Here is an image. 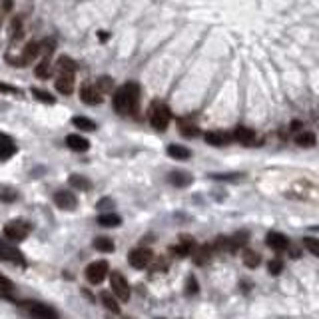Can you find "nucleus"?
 Masks as SVG:
<instances>
[{"instance_id":"1","label":"nucleus","mask_w":319,"mask_h":319,"mask_svg":"<svg viewBox=\"0 0 319 319\" xmlns=\"http://www.w3.org/2000/svg\"><path fill=\"white\" fill-rule=\"evenodd\" d=\"M138 102H140V88H138V84H134V82L124 84L122 88L116 90L114 100H112L114 110L118 112V114H130V112H134L136 106H138Z\"/></svg>"},{"instance_id":"2","label":"nucleus","mask_w":319,"mask_h":319,"mask_svg":"<svg viewBox=\"0 0 319 319\" xmlns=\"http://www.w3.org/2000/svg\"><path fill=\"white\" fill-rule=\"evenodd\" d=\"M30 231H32V227H30V223H28V221H24V220H12V221H8L4 225L2 234H4V238L12 240V242H22V240L28 238V234H30Z\"/></svg>"},{"instance_id":"3","label":"nucleus","mask_w":319,"mask_h":319,"mask_svg":"<svg viewBox=\"0 0 319 319\" xmlns=\"http://www.w3.org/2000/svg\"><path fill=\"white\" fill-rule=\"evenodd\" d=\"M170 118H172V114H170V108L162 102H156L152 106V114H150V124L158 130V132H164L170 124Z\"/></svg>"},{"instance_id":"4","label":"nucleus","mask_w":319,"mask_h":319,"mask_svg":"<svg viewBox=\"0 0 319 319\" xmlns=\"http://www.w3.org/2000/svg\"><path fill=\"white\" fill-rule=\"evenodd\" d=\"M110 285H112V292L116 294V297L122 299V301H128L130 299V285L126 281V277L118 271H112L110 273Z\"/></svg>"},{"instance_id":"5","label":"nucleus","mask_w":319,"mask_h":319,"mask_svg":"<svg viewBox=\"0 0 319 319\" xmlns=\"http://www.w3.org/2000/svg\"><path fill=\"white\" fill-rule=\"evenodd\" d=\"M152 257H154V253H152L150 249H146V247H138V249H132V251H130L128 262H130L132 268H136V270H144V268H148V264L152 262Z\"/></svg>"},{"instance_id":"6","label":"nucleus","mask_w":319,"mask_h":319,"mask_svg":"<svg viewBox=\"0 0 319 319\" xmlns=\"http://www.w3.org/2000/svg\"><path fill=\"white\" fill-rule=\"evenodd\" d=\"M106 275H108V264L106 262H94L86 268V277H88V281L94 285L102 283Z\"/></svg>"},{"instance_id":"7","label":"nucleus","mask_w":319,"mask_h":319,"mask_svg":"<svg viewBox=\"0 0 319 319\" xmlns=\"http://www.w3.org/2000/svg\"><path fill=\"white\" fill-rule=\"evenodd\" d=\"M54 201H56V206L60 210H68V212L76 210V206H78V197L72 192H66V190L56 192L54 194Z\"/></svg>"},{"instance_id":"8","label":"nucleus","mask_w":319,"mask_h":319,"mask_svg":"<svg viewBox=\"0 0 319 319\" xmlns=\"http://www.w3.org/2000/svg\"><path fill=\"white\" fill-rule=\"evenodd\" d=\"M40 52H42L40 50V42H28L26 48H24V54L18 58V60H14V66H28V64H32Z\"/></svg>"},{"instance_id":"9","label":"nucleus","mask_w":319,"mask_h":319,"mask_svg":"<svg viewBox=\"0 0 319 319\" xmlns=\"http://www.w3.org/2000/svg\"><path fill=\"white\" fill-rule=\"evenodd\" d=\"M0 259H2V262H10V264H24L22 253L4 242H0Z\"/></svg>"},{"instance_id":"10","label":"nucleus","mask_w":319,"mask_h":319,"mask_svg":"<svg viewBox=\"0 0 319 319\" xmlns=\"http://www.w3.org/2000/svg\"><path fill=\"white\" fill-rule=\"evenodd\" d=\"M26 311L30 313L32 317H40V319H54V317H58V313L52 307L42 305V303H26Z\"/></svg>"},{"instance_id":"11","label":"nucleus","mask_w":319,"mask_h":319,"mask_svg":"<svg viewBox=\"0 0 319 319\" xmlns=\"http://www.w3.org/2000/svg\"><path fill=\"white\" fill-rule=\"evenodd\" d=\"M80 100L88 106H98L102 102V92L96 88V86H84L80 90Z\"/></svg>"},{"instance_id":"12","label":"nucleus","mask_w":319,"mask_h":319,"mask_svg":"<svg viewBox=\"0 0 319 319\" xmlns=\"http://www.w3.org/2000/svg\"><path fill=\"white\" fill-rule=\"evenodd\" d=\"M192 259L196 266H206L210 259H212V245H199V247H194L192 251Z\"/></svg>"},{"instance_id":"13","label":"nucleus","mask_w":319,"mask_h":319,"mask_svg":"<svg viewBox=\"0 0 319 319\" xmlns=\"http://www.w3.org/2000/svg\"><path fill=\"white\" fill-rule=\"evenodd\" d=\"M268 245L271 249H275V251H283V249L289 247V240L283 234H279V231H270L268 234Z\"/></svg>"},{"instance_id":"14","label":"nucleus","mask_w":319,"mask_h":319,"mask_svg":"<svg viewBox=\"0 0 319 319\" xmlns=\"http://www.w3.org/2000/svg\"><path fill=\"white\" fill-rule=\"evenodd\" d=\"M66 146L74 152H86L90 148V142L78 134H70V136H66Z\"/></svg>"},{"instance_id":"15","label":"nucleus","mask_w":319,"mask_h":319,"mask_svg":"<svg viewBox=\"0 0 319 319\" xmlns=\"http://www.w3.org/2000/svg\"><path fill=\"white\" fill-rule=\"evenodd\" d=\"M194 238L192 236H182L180 238V244L178 245H173L172 247V251L176 253V255H180V257H184V255H192V251H194Z\"/></svg>"},{"instance_id":"16","label":"nucleus","mask_w":319,"mask_h":319,"mask_svg":"<svg viewBox=\"0 0 319 319\" xmlns=\"http://www.w3.org/2000/svg\"><path fill=\"white\" fill-rule=\"evenodd\" d=\"M56 90L60 94H72L74 92V76L72 74H60L56 80Z\"/></svg>"},{"instance_id":"17","label":"nucleus","mask_w":319,"mask_h":319,"mask_svg":"<svg viewBox=\"0 0 319 319\" xmlns=\"http://www.w3.org/2000/svg\"><path fill=\"white\" fill-rule=\"evenodd\" d=\"M204 140L210 144V146H225L229 136L223 134V132H206L204 134Z\"/></svg>"},{"instance_id":"18","label":"nucleus","mask_w":319,"mask_h":319,"mask_svg":"<svg viewBox=\"0 0 319 319\" xmlns=\"http://www.w3.org/2000/svg\"><path fill=\"white\" fill-rule=\"evenodd\" d=\"M170 182L176 186V188H186L192 184V176L186 172H172L170 173Z\"/></svg>"},{"instance_id":"19","label":"nucleus","mask_w":319,"mask_h":319,"mask_svg":"<svg viewBox=\"0 0 319 319\" xmlns=\"http://www.w3.org/2000/svg\"><path fill=\"white\" fill-rule=\"evenodd\" d=\"M231 138L234 140H238L240 144H247L253 140V130H249V128H245V126H238L236 130H234V134H231Z\"/></svg>"},{"instance_id":"20","label":"nucleus","mask_w":319,"mask_h":319,"mask_svg":"<svg viewBox=\"0 0 319 319\" xmlns=\"http://www.w3.org/2000/svg\"><path fill=\"white\" fill-rule=\"evenodd\" d=\"M68 184H70L74 190H82V192H88V190L92 188V182H90L88 178L80 176V173H74V176H70Z\"/></svg>"},{"instance_id":"21","label":"nucleus","mask_w":319,"mask_h":319,"mask_svg":"<svg viewBox=\"0 0 319 319\" xmlns=\"http://www.w3.org/2000/svg\"><path fill=\"white\" fill-rule=\"evenodd\" d=\"M168 156H172L173 160H188L192 158V152L184 146H178V144H172V146H168Z\"/></svg>"},{"instance_id":"22","label":"nucleus","mask_w":319,"mask_h":319,"mask_svg":"<svg viewBox=\"0 0 319 319\" xmlns=\"http://www.w3.org/2000/svg\"><path fill=\"white\" fill-rule=\"evenodd\" d=\"M76 62L72 60V58L68 56H60L58 58V70H60V74H74L76 72Z\"/></svg>"},{"instance_id":"23","label":"nucleus","mask_w":319,"mask_h":319,"mask_svg":"<svg viewBox=\"0 0 319 319\" xmlns=\"http://www.w3.org/2000/svg\"><path fill=\"white\" fill-rule=\"evenodd\" d=\"M315 142H317V138L313 132H301L295 136V144L301 148H311V146H315Z\"/></svg>"},{"instance_id":"24","label":"nucleus","mask_w":319,"mask_h":319,"mask_svg":"<svg viewBox=\"0 0 319 319\" xmlns=\"http://www.w3.org/2000/svg\"><path fill=\"white\" fill-rule=\"evenodd\" d=\"M96 221H98L100 225H104V227H116V225L122 223V218L116 216V214H100Z\"/></svg>"},{"instance_id":"25","label":"nucleus","mask_w":319,"mask_h":319,"mask_svg":"<svg viewBox=\"0 0 319 319\" xmlns=\"http://www.w3.org/2000/svg\"><path fill=\"white\" fill-rule=\"evenodd\" d=\"M16 154V146L12 140H0V160H8Z\"/></svg>"},{"instance_id":"26","label":"nucleus","mask_w":319,"mask_h":319,"mask_svg":"<svg viewBox=\"0 0 319 319\" xmlns=\"http://www.w3.org/2000/svg\"><path fill=\"white\" fill-rule=\"evenodd\" d=\"M247 238H249V234L247 231H238V234H234L229 238V251H236V249H240L245 242H247Z\"/></svg>"},{"instance_id":"27","label":"nucleus","mask_w":319,"mask_h":319,"mask_svg":"<svg viewBox=\"0 0 319 319\" xmlns=\"http://www.w3.org/2000/svg\"><path fill=\"white\" fill-rule=\"evenodd\" d=\"M178 128H180V134L186 136V138H196V136L199 134L197 126L192 124V122H188V120H180V122H178Z\"/></svg>"},{"instance_id":"28","label":"nucleus","mask_w":319,"mask_h":319,"mask_svg":"<svg viewBox=\"0 0 319 319\" xmlns=\"http://www.w3.org/2000/svg\"><path fill=\"white\" fill-rule=\"evenodd\" d=\"M100 299H102V303H104V307H106L108 311H112V313H120V305L116 303V299H114L112 294L102 292V294H100Z\"/></svg>"},{"instance_id":"29","label":"nucleus","mask_w":319,"mask_h":319,"mask_svg":"<svg viewBox=\"0 0 319 319\" xmlns=\"http://www.w3.org/2000/svg\"><path fill=\"white\" fill-rule=\"evenodd\" d=\"M18 199V194L14 188L10 186H0V201H4V204H12V201Z\"/></svg>"},{"instance_id":"30","label":"nucleus","mask_w":319,"mask_h":319,"mask_svg":"<svg viewBox=\"0 0 319 319\" xmlns=\"http://www.w3.org/2000/svg\"><path fill=\"white\" fill-rule=\"evenodd\" d=\"M72 124L84 132H94L96 130V124L90 120V118H84V116H76V118L72 120Z\"/></svg>"},{"instance_id":"31","label":"nucleus","mask_w":319,"mask_h":319,"mask_svg":"<svg viewBox=\"0 0 319 319\" xmlns=\"http://www.w3.org/2000/svg\"><path fill=\"white\" fill-rule=\"evenodd\" d=\"M94 247H96L98 251L110 253V251H114V242H112L110 238H96V240H94Z\"/></svg>"},{"instance_id":"32","label":"nucleus","mask_w":319,"mask_h":319,"mask_svg":"<svg viewBox=\"0 0 319 319\" xmlns=\"http://www.w3.org/2000/svg\"><path fill=\"white\" fill-rule=\"evenodd\" d=\"M259 262H262V257H259L255 251H251V249H245V251H244V264H245L247 268H257Z\"/></svg>"},{"instance_id":"33","label":"nucleus","mask_w":319,"mask_h":319,"mask_svg":"<svg viewBox=\"0 0 319 319\" xmlns=\"http://www.w3.org/2000/svg\"><path fill=\"white\" fill-rule=\"evenodd\" d=\"M96 88H98L102 94L112 92V88H114V80H112L110 76H102V78L96 80Z\"/></svg>"},{"instance_id":"34","label":"nucleus","mask_w":319,"mask_h":319,"mask_svg":"<svg viewBox=\"0 0 319 319\" xmlns=\"http://www.w3.org/2000/svg\"><path fill=\"white\" fill-rule=\"evenodd\" d=\"M50 74H52V64H50L48 58H44L40 64H36V76L38 78H48Z\"/></svg>"},{"instance_id":"35","label":"nucleus","mask_w":319,"mask_h":319,"mask_svg":"<svg viewBox=\"0 0 319 319\" xmlns=\"http://www.w3.org/2000/svg\"><path fill=\"white\" fill-rule=\"evenodd\" d=\"M303 245L309 253H313L315 257H319V240L317 238H305L303 240Z\"/></svg>"},{"instance_id":"36","label":"nucleus","mask_w":319,"mask_h":319,"mask_svg":"<svg viewBox=\"0 0 319 319\" xmlns=\"http://www.w3.org/2000/svg\"><path fill=\"white\" fill-rule=\"evenodd\" d=\"M212 178L214 180H220V182H240L242 180V173H214Z\"/></svg>"},{"instance_id":"37","label":"nucleus","mask_w":319,"mask_h":319,"mask_svg":"<svg viewBox=\"0 0 319 319\" xmlns=\"http://www.w3.org/2000/svg\"><path fill=\"white\" fill-rule=\"evenodd\" d=\"M32 96L36 98V100H40V102H44V104H54V96H50L48 92H44V90H38V88H32Z\"/></svg>"},{"instance_id":"38","label":"nucleus","mask_w":319,"mask_h":319,"mask_svg":"<svg viewBox=\"0 0 319 319\" xmlns=\"http://www.w3.org/2000/svg\"><path fill=\"white\" fill-rule=\"evenodd\" d=\"M268 270H270L271 275H279L283 271V262L281 259H271V262L268 264Z\"/></svg>"},{"instance_id":"39","label":"nucleus","mask_w":319,"mask_h":319,"mask_svg":"<svg viewBox=\"0 0 319 319\" xmlns=\"http://www.w3.org/2000/svg\"><path fill=\"white\" fill-rule=\"evenodd\" d=\"M12 38L14 40L22 38V22H20V18H14L12 20Z\"/></svg>"},{"instance_id":"40","label":"nucleus","mask_w":319,"mask_h":319,"mask_svg":"<svg viewBox=\"0 0 319 319\" xmlns=\"http://www.w3.org/2000/svg\"><path fill=\"white\" fill-rule=\"evenodd\" d=\"M54 48H56V42H54V40H50V38H46L44 42H40V50H42L44 54H52V52H54Z\"/></svg>"},{"instance_id":"41","label":"nucleus","mask_w":319,"mask_h":319,"mask_svg":"<svg viewBox=\"0 0 319 319\" xmlns=\"http://www.w3.org/2000/svg\"><path fill=\"white\" fill-rule=\"evenodd\" d=\"M186 292H188L190 295H196V294H197V281H196V277H194V275H190V277H188Z\"/></svg>"},{"instance_id":"42","label":"nucleus","mask_w":319,"mask_h":319,"mask_svg":"<svg viewBox=\"0 0 319 319\" xmlns=\"http://www.w3.org/2000/svg\"><path fill=\"white\" fill-rule=\"evenodd\" d=\"M112 206H114V201H112L110 197H104V199H100L98 204H96L98 210H108V208H112Z\"/></svg>"},{"instance_id":"43","label":"nucleus","mask_w":319,"mask_h":319,"mask_svg":"<svg viewBox=\"0 0 319 319\" xmlns=\"http://www.w3.org/2000/svg\"><path fill=\"white\" fill-rule=\"evenodd\" d=\"M0 92H8V94H18V90L14 86H8V84H2L0 82Z\"/></svg>"},{"instance_id":"44","label":"nucleus","mask_w":319,"mask_h":319,"mask_svg":"<svg viewBox=\"0 0 319 319\" xmlns=\"http://www.w3.org/2000/svg\"><path fill=\"white\" fill-rule=\"evenodd\" d=\"M12 6H14V0H2V8L8 12V10H12Z\"/></svg>"},{"instance_id":"45","label":"nucleus","mask_w":319,"mask_h":319,"mask_svg":"<svg viewBox=\"0 0 319 319\" xmlns=\"http://www.w3.org/2000/svg\"><path fill=\"white\" fill-rule=\"evenodd\" d=\"M301 128V122L297 120V122H292V130H299Z\"/></svg>"},{"instance_id":"46","label":"nucleus","mask_w":319,"mask_h":319,"mask_svg":"<svg viewBox=\"0 0 319 319\" xmlns=\"http://www.w3.org/2000/svg\"><path fill=\"white\" fill-rule=\"evenodd\" d=\"M98 38L104 42V40H108V34H106V32H98Z\"/></svg>"}]
</instances>
